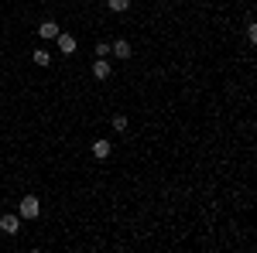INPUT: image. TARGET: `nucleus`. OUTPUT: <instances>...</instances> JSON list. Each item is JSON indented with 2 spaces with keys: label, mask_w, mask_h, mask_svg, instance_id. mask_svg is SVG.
Returning <instances> with one entry per match:
<instances>
[{
  "label": "nucleus",
  "mask_w": 257,
  "mask_h": 253,
  "mask_svg": "<svg viewBox=\"0 0 257 253\" xmlns=\"http://www.w3.org/2000/svg\"><path fill=\"white\" fill-rule=\"evenodd\" d=\"M110 55L120 59V62H127L131 55H134V45H131L127 38H113V41H110Z\"/></svg>",
  "instance_id": "obj_3"
},
{
  "label": "nucleus",
  "mask_w": 257,
  "mask_h": 253,
  "mask_svg": "<svg viewBox=\"0 0 257 253\" xmlns=\"http://www.w3.org/2000/svg\"><path fill=\"white\" fill-rule=\"evenodd\" d=\"M38 38H59V24H55V21H41L38 24Z\"/></svg>",
  "instance_id": "obj_7"
},
{
  "label": "nucleus",
  "mask_w": 257,
  "mask_h": 253,
  "mask_svg": "<svg viewBox=\"0 0 257 253\" xmlns=\"http://www.w3.org/2000/svg\"><path fill=\"white\" fill-rule=\"evenodd\" d=\"M106 7H110L113 14H127V11H131V0H106Z\"/></svg>",
  "instance_id": "obj_10"
},
{
  "label": "nucleus",
  "mask_w": 257,
  "mask_h": 253,
  "mask_svg": "<svg viewBox=\"0 0 257 253\" xmlns=\"http://www.w3.org/2000/svg\"><path fill=\"white\" fill-rule=\"evenodd\" d=\"M110 127H113L117 134H127V127H131V120L123 117V113H117V117H110Z\"/></svg>",
  "instance_id": "obj_9"
},
{
  "label": "nucleus",
  "mask_w": 257,
  "mask_h": 253,
  "mask_svg": "<svg viewBox=\"0 0 257 253\" xmlns=\"http://www.w3.org/2000/svg\"><path fill=\"white\" fill-rule=\"evenodd\" d=\"M106 55H110V41L96 38V59H106Z\"/></svg>",
  "instance_id": "obj_12"
},
{
  "label": "nucleus",
  "mask_w": 257,
  "mask_h": 253,
  "mask_svg": "<svg viewBox=\"0 0 257 253\" xmlns=\"http://www.w3.org/2000/svg\"><path fill=\"white\" fill-rule=\"evenodd\" d=\"M243 35H247V45H257V24H254V18H247V28H243Z\"/></svg>",
  "instance_id": "obj_11"
},
{
  "label": "nucleus",
  "mask_w": 257,
  "mask_h": 253,
  "mask_svg": "<svg viewBox=\"0 0 257 253\" xmlns=\"http://www.w3.org/2000/svg\"><path fill=\"white\" fill-rule=\"evenodd\" d=\"M18 215L21 219H38L41 215V198L38 195H24L18 202Z\"/></svg>",
  "instance_id": "obj_1"
},
{
  "label": "nucleus",
  "mask_w": 257,
  "mask_h": 253,
  "mask_svg": "<svg viewBox=\"0 0 257 253\" xmlns=\"http://www.w3.org/2000/svg\"><path fill=\"white\" fill-rule=\"evenodd\" d=\"M158 4H165V0H158Z\"/></svg>",
  "instance_id": "obj_13"
},
{
  "label": "nucleus",
  "mask_w": 257,
  "mask_h": 253,
  "mask_svg": "<svg viewBox=\"0 0 257 253\" xmlns=\"http://www.w3.org/2000/svg\"><path fill=\"white\" fill-rule=\"evenodd\" d=\"M89 154L96 157V161H106V157L113 154V144H110V140H103V137H99V140H93V144H89Z\"/></svg>",
  "instance_id": "obj_4"
},
{
  "label": "nucleus",
  "mask_w": 257,
  "mask_h": 253,
  "mask_svg": "<svg viewBox=\"0 0 257 253\" xmlns=\"http://www.w3.org/2000/svg\"><path fill=\"white\" fill-rule=\"evenodd\" d=\"M55 41H59L62 55H76V48H79V38H76V35H62V31H59V38H55Z\"/></svg>",
  "instance_id": "obj_6"
},
{
  "label": "nucleus",
  "mask_w": 257,
  "mask_h": 253,
  "mask_svg": "<svg viewBox=\"0 0 257 253\" xmlns=\"http://www.w3.org/2000/svg\"><path fill=\"white\" fill-rule=\"evenodd\" d=\"M89 72H93V79H96V82H106V79L113 76V65H110L106 59H96V62H93V69H89Z\"/></svg>",
  "instance_id": "obj_5"
},
{
  "label": "nucleus",
  "mask_w": 257,
  "mask_h": 253,
  "mask_svg": "<svg viewBox=\"0 0 257 253\" xmlns=\"http://www.w3.org/2000/svg\"><path fill=\"white\" fill-rule=\"evenodd\" d=\"M31 62H35V65H41V69H48V65H52L48 48H35V52H31Z\"/></svg>",
  "instance_id": "obj_8"
},
{
  "label": "nucleus",
  "mask_w": 257,
  "mask_h": 253,
  "mask_svg": "<svg viewBox=\"0 0 257 253\" xmlns=\"http://www.w3.org/2000/svg\"><path fill=\"white\" fill-rule=\"evenodd\" d=\"M21 215H14V212H0V233L4 236H18L21 233Z\"/></svg>",
  "instance_id": "obj_2"
}]
</instances>
